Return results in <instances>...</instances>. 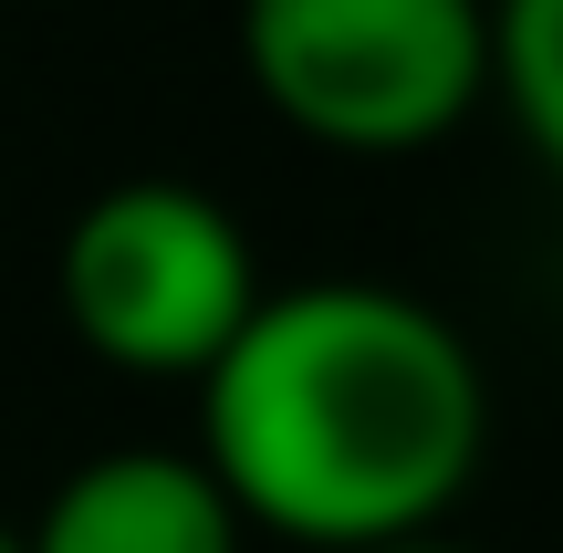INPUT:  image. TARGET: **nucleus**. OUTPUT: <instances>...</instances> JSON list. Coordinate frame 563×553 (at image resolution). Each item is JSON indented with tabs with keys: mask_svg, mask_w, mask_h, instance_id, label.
<instances>
[{
	"mask_svg": "<svg viewBox=\"0 0 563 553\" xmlns=\"http://www.w3.org/2000/svg\"><path fill=\"white\" fill-rule=\"evenodd\" d=\"M376 553H470V543H439V533H418V543H376Z\"/></svg>",
	"mask_w": 563,
	"mask_h": 553,
	"instance_id": "obj_6",
	"label": "nucleus"
},
{
	"mask_svg": "<svg viewBox=\"0 0 563 553\" xmlns=\"http://www.w3.org/2000/svg\"><path fill=\"white\" fill-rule=\"evenodd\" d=\"M490 387L470 334L397 283L262 292L241 345L199 376V460L251 533L376 553L449 522L481 480Z\"/></svg>",
	"mask_w": 563,
	"mask_h": 553,
	"instance_id": "obj_1",
	"label": "nucleus"
},
{
	"mask_svg": "<svg viewBox=\"0 0 563 553\" xmlns=\"http://www.w3.org/2000/svg\"><path fill=\"white\" fill-rule=\"evenodd\" d=\"M251 95L334 157H418L490 95V0H241Z\"/></svg>",
	"mask_w": 563,
	"mask_h": 553,
	"instance_id": "obj_2",
	"label": "nucleus"
},
{
	"mask_svg": "<svg viewBox=\"0 0 563 553\" xmlns=\"http://www.w3.org/2000/svg\"><path fill=\"white\" fill-rule=\"evenodd\" d=\"M251 522L199 450H95L32 512L21 553H241Z\"/></svg>",
	"mask_w": 563,
	"mask_h": 553,
	"instance_id": "obj_4",
	"label": "nucleus"
},
{
	"mask_svg": "<svg viewBox=\"0 0 563 553\" xmlns=\"http://www.w3.org/2000/svg\"><path fill=\"white\" fill-rule=\"evenodd\" d=\"M0 553H21V533H11V522H0Z\"/></svg>",
	"mask_w": 563,
	"mask_h": 553,
	"instance_id": "obj_7",
	"label": "nucleus"
},
{
	"mask_svg": "<svg viewBox=\"0 0 563 553\" xmlns=\"http://www.w3.org/2000/svg\"><path fill=\"white\" fill-rule=\"evenodd\" d=\"M490 95L532 136V157L563 167V0H490Z\"/></svg>",
	"mask_w": 563,
	"mask_h": 553,
	"instance_id": "obj_5",
	"label": "nucleus"
},
{
	"mask_svg": "<svg viewBox=\"0 0 563 553\" xmlns=\"http://www.w3.org/2000/svg\"><path fill=\"white\" fill-rule=\"evenodd\" d=\"M63 324L115 376H209L262 313L251 230L188 178H115L63 230Z\"/></svg>",
	"mask_w": 563,
	"mask_h": 553,
	"instance_id": "obj_3",
	"label": "nucleus"
}]
</instances>
